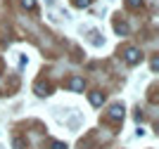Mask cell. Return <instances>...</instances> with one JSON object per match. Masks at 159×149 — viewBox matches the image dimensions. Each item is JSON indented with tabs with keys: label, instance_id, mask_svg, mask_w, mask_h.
<instances>
[{
	"label": "cell",
	"instance_id": "obj_1",
	"mask_svg": "<svg viewBox=\"0 0 159 149\" xmlns=\"http://www.w3.org/2000/svg\"><path fill=\"white\" fill-rule=\"evenodd\" d=\"M124 59H126V64L135 66V64L143 62V52H140L138 47H126V50H124Z\"/></svg>",
	"mask_w": 159,
	"mask_h": 149
},
{
	"label": "cell",
	"instance_id": "obj_2",
	"mask_svg": "<svg viewBox=\"0 0 159 149\" xmlns=\"http://www.w3.org/2000/svg\"><path fill=\"white\" fill-rule=\"evenodd\" d=\"M69 90L71 92H83V88H86V81H83V78L81 76H74V78H69Z\"/></svg>",
	"mask_w": 159,
	"mask_h": 149
},
{
	"label": "cell",
	"instance_id": "obj_3",
	"mask_svg": "<svg viewBox=\"0 0 159 149\" xmlns=\"http://www.w3.org/2000/svg\"><path fill=\"white\" fill-rule=\"evenodd\" d=\"M109 118L112 121H124V104H112L109 107Z\"/></svg>",
	"mask_w": 159,
	"mask_h": 149
},
{
	"label": "cell",
	"instance_id": "obj_4",
	"mask_svg": "<svg viewBox=\"0 0 159 149\" xmlns=\"http://www.w3.org/2000/svg\"><path fill=\"white\" fill-rule=\"evenodd\" d=\"M88 99H90V104H93V107H102V102H105V92H90V95H88Z\"/></svg>",
	"mask_w": 159,
	"mask_h": 149
},
{
	"label": "cell",
	"instance_id": "obj_5",
	"mask_svg": "<svg viewBox=\"0 0 159 149\" xmlns=\"http://www.w3.org/2000/svg\"><path fill=\"white\" fill-rule=\"evenodd\" d=\"M21 7L29 10V12H33V10H36V0H21Z\"/></svg>",
	"mask_w": 159,
	"mask_h": 149
},
{
	"label": "cell",
	"instance_id": "obj_6",
	"mask_svg": "<svg viewBox=\"0 0 159 149\" xmlns=\"http://www.w3.org/2000/svg\"><path fill=\"white\" fill-rule=\"evenodd\" d=\"M116 33L126 36V33H128V24H124V21H121V24H116Z\"/></svg>",
	"mask_w": 159,
	"mask_h": 149
},
{
	"label": "cell",
	"instance_id": "obj_7",
	"mask_svg": "<svg viewBox=\"0 0 159 149\" xmlns=\"http://www.w3.org/2000/svg\"><path fill=\"white\" fill-rule=\"evenodd\" d=\"M143 2H145V0H126V5L131 7V10H135V7H140V5H143Z\"/></svg>",
	"mask_w": 159,
	"mask_h": 149
},
{
	"label": "cell",
	"instance_id": "obj_8",
	"mask_svg": "<svg viewBox=\"0 0 159 149\" xmlns=\"http://www.w3.org/2000/svg\"><path fill=\"white\" fill-rule=\"evenodd\" d=\"M24 140H21V137H14V149H24Z\"/></svg>",
	"mask_w": 159,
	"mask_h": 149
},
{
	"label": "cell",
	"instance_id": "obj_9",
	"mask_svg": "<svg viewBox=\"0 0 159 149\" xmlns=\"http://www.w3.org/2000/svg\"><path fill=\"white\" fill-rule=\"evenodd\" d=\"M36 92L43 97V95H48V88H43V83H38V85H36Z\"/></svg>",
	"mask_w": 159,
	"mask_h": 149
},
{
	"label": "cell",
	"instance_id": "obj_10",
	"mask_svg": "<svg viewBox=\"0 0 159 149\" xmlns=\"http://www.w3.org/2000/svg\"><path fill=\"white\" fill-rule=\"evenodd\" d=\"M93 0H76V7H88Z\"/></svg>",
	"mask_w": 159,
	"mask_h": 149
},
{
	"label": "cell",
	"instance_id": "obj_11",
	"mask_svg": "<svg viewBox=\"0 0 159 149\" xmlns=\"http://www.w3.org/2000/svg\"><path fill=\"white\" fill-rule=\"evenodd\" d=\"M52 149H66V144H62V142H52Z\"/></svg>",
	"mask_w": 159,
	"mask_h": 149
},
{
	"label": "cell",
	"instance_id": "obj_12",
	"mask_svg": "<svg viewBox=\"0 0 159 149\" xmlns=\"http://www.w3.org/2000/svg\"><path fill=\"white\" fill-rule=\"evenodd\" d=\"M48 2H52V0H48Z\"/></svg>",
	"mask_w": 159,
	"mask_h": 149
}]
</instances>
